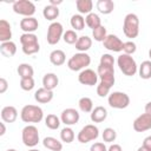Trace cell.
<instances>
[{
  "instance_id": "obj_46",
  "label": "cell",
  "mask_w": 151,
  "mask_h": 151,
  "mask_svg": "<svg viewBox=\"0 0 151 151\" xmlns=\"http://www.w3.org/2000/svg\"><path fill=\"white\" fill-rule=\"evenodd\" d=\"M144 111H145V113H147V114H150V116H151V101H149V103L145 105Z\"/></svg>"
},
{
  "instance_id": "obj_28",
  "label": "cell",
  "mask_w": 151,
  "mask_h": 151,
  "mask_svg": "<svg viewBox=\"0 0 151 151\" xmlns=\"http://www.w3.org/2000/svg\"><path fill=\"white\" fill-rule=\"evenodd\" d=\"M20 79H25V78H33V74H34V70L33 67L27 64V63H22L18 66V70H17Z\"/></svg>"
},
{
  "instance_id": "obj_35",
  "label": "cell",
  "mask_w": 151,
  "mask_h": 151,
  "mask_svg": "<svg viewBox=\"0 0 151 151\" xmlns=\"http://www.w3.org/2000/svg\"><path fill=\"white\" fill-rule=\"evenodd\" d=\"M20 42L21 46H29V45H35L38 42V37L34 33H24L20 35Z\"/></svg>"
},
{
  "instance_id": "obj_18",
  "label": "cell",
  "mask_w": 151,
  "mask_h": 151,
  "mask_svg": "<svg viewBox=\"0 0 151 151\" xmlns=\"http://www.w3.org/2000/svg\"><path fill=\"white\" fill-rule=\"evenodd\" d=\"M59 84V78L55 73H46L44 77H42V87L50 90V91H53Z\"/></svg>"
},
{
  "instance_id": "obj_10",
  "label": "cell",
  "mask_w": 151,
  "mask_h": 151,
  "mask_svg": "<svg viewBox=\"0 0 151 151\" xmlns=\"http://www.w3.org/2000/svg\"><path fill=\"white\" fill-rule=\"evenodd\" d=\"M64 35V27L60 22L58 21H54V22H51L50 26L47 27V35H46V39H47V42L50 45H55L59 42V40L63 38Z\"/></svg>"
},
{
  "instance_id": "obj_45",
  "label": "cell",
  "mask_w": 151,
  "mask_h": 151,
  "mask_svg": "<svg viewBox=\"0 0 151 151\" xmlns=\"http://www.w3.org/2000/svg\"><path fill=\"white\" fill-rule=\"evenodd\" d=\"M107 151H123V149L119 144H111L107 147Z\"/></svg>"
},
{
  "instance_id": "obj_38",
  "label": "cell",
  "mask_w": 151,
  "mask_h": 151,
  "mask_svg": "<svg viewBox=\"0 0 151 151\" xmlns=\"http://www.w3.org/2000/svg\"><path fill=\"white\" fill-rule=\"evenodd\" d=\"M101 137H103V140H104V142H106V143H112V142H114L116 138H117V132H116V130L112 129V127H106V129L103 131Z\"/></svg>"
},
{
  "instance_id": "obj_8",
  "label": "cell",
  "mask_w": 151,
  "mask_h": 151,
  "mask_svg": "<svg viewBox=\"0 0 151 151\" xmlns=\"http://www.w3.org/2000/svg\"><path fill=\"white\" fill-rule=\"evenodd\" d=\"M98 136H99V129L94 124H87L79 131V133L77 136V139H78L79 143L86 144L91 140L97 139Z\"/></svg>"
},
{
  "instance_id": "obj_34",
  "label": "cell",
  "mask_w": 151,
  "mask_h": 151,
  "mask_svg": "<svg viewBox=\"0 0 151 151\" xmlns=\"http://www.w3.org/2000/svg\"><path fill=\"white\" fill-rule=\"evenodd\" d=\"M60 123H61L60 118L57 114H53V113L47 114V117L45 118V125L51 130H57L60 126Z\"/></svg>"
},
{
  "instance_id": "obj_19",
  "label": "cell",
  "mask_w": 151,
  "mask_h": 151,
  "mask_svg": "<svg viewBox=\"0 0 151 151\" xmlns=\"http://www.w3.org/2000/svg\"><path fill=\"white\" fill-rule=\"evenodd\" d=\"M12 38V29H11V25L7 20L1 19L0 20V41L1 42H6V41H11Z\"/></svg>"
},
{
  "instance_id": "obj_7",
  "label": "cell",
  "mask_w": 151,
  "mask_h": 151,
  "mask_svg": "<svg viewBox=\"0 0 151 151\" xmlns=\"http://www.w3.org/2000/svg\"><path fill=\"white\" fill-rule=\"evenodd\" d=\"M21 139L24 145L28 147H34L39 143V131L34 125H26L21 131Z\"/></svg>"
},
{
  "instance_id": "obj_49",
  "label": "cell",
  "mask_w": 151,
  "mask_h": 151,
  "mask_svg": "<svg viewBox=\"0 0 151 151\" xmlns=\"http://www.w3.org/2000/svg\"><path fill=\"white\" fill-rule=\"evenodd\" d=\"M137 151H150V150H147L146 147H144V146L142 145V146H139V147L137 149Z\"/></svg>"
},
{
  "instance_id": "obj_16",
  "label": "cell",
  "mask_w": 151,
  "mask_h": 151,
  "mask_svg": "<svg viewBox=\"0 0 151 151\" xmlns=\"http://www.w3.org/2000/svg\"><path fill=\"white\" fill-rule=\"evenodd\" d=\"M1 119L4 123H14L18 118V110L14 106H5L1 110Z\"/></svg>"
},
{
  "instance_id": "obj_25",
  "label": "cell",
  "mask_w": 151,
  "mask_h": 151,
  "mask_svg": "<svg viewBox=\"0 0 151 151\" xmlns=\"http://www.w3.org/2000/svg\"><path fill=\"white\" fill-rule=\"evenodd\" d=\"M42 145L51 151H61L63 150V143L59 142L54 137H45L42 140Z\"/></svg>"
},
{
  "instance_id": "obj_29",
  "label": "cell",
  "mask_w": 151,
  "mask_h": 151,
  "mask_svg": "<svg viewBox=\"0 0 151 151\" xmlns=\"http://www.w3.org/2000/svg\"><path fill=\"white\" fill-rule=\"evenodd\" d=\"M85 22H86V25L93 31V29H96L97 27H99V26H101V19H100V17L97 14V13H90V14H87L86 17H85Z\"/></svg>"
},
{
  "instance_id": "obj_17",
  "label": "cell",
  "mask_w": 151,
  "mask_h": 151,
  "mask_svg": "<svg viewBox=\"0 0 151 151\" xmlns=\"http://www.w3.org/2000/svg\"><path fill=\"white\" fill-rule=\"evenodd\" d=\"M53 91H50L45 87H40L34 93V99L40 104H47L53 99Z\"/></svg>"
},
{
  "instance_id": "obj_41",
  "label": "cell",
  "mask_w": 151,
  "mask_h": 151,
  "mask_svg": "<svg viewBox=\"0 0 151 151\" xmlns=\"http://www.w3.org/2000/svg\"><path fill=\"white\" fill-rule=\"evenodd\" d=\"M99 64H103V65H107V66H114V59L111 54L109 53H105L100 57V63Z\"/></svg>"
},
{
  "instance_id": "obj_47",
  "label": "cell",
  "mask_w": 151,
  "mask_h": 151,
  "mask_svg": "<svg viewBox=\"0 0 151 151\" xmlns=\"http://www.w3.org/2000/svg\"><path fill=\"white\" fill-rule=\"evenodd\" d=\"M60 4H63V0H50V5L58 7V5H60Z\"/></svg>"
},
{
  "instance_id": "obj_39",
  "label": "cell",
  "mask_w": 151,
  "mask_h": 151,
  "mask_svg": "<svg viewBox=\"0 0 151 151\" xmlns=\"http://www.w3.org/2000/svg\"><path fill=\"white\" fill-rule=\"evenodd\" d=\"M34 79L33 78H25V79H20V87L24 91H31L34 88Z\"/></svg>"
},
{
  "instance_id": "obj_6",
  "label": "cell",
  "mask_w": 151,
  "mask_h": 151,
  "mask_svg": "<svg viewBox=\"0 0 151 151\" xmlns=\"http://www.w3.org/2000/svg\"><path fill=\"white\" fill-rule=\"evenodd\" d=\"M107 103L112 109L117 110H123L126 109L130 105V97L125 92L120 91H114L109 94L107 97Z\"/></svg>"
},
{
  "instance_id": "obj_40",
  "label": "cell",
  "mask_w": 151,
  "mask_h": 151,
  "mask_svg": "<svg viewBox=\"0 0 151 151\" xmlns=\"http://www.w3.org/2000/svg\"><path fill=\"white\" fill-rule=\"evenodd\" d=\"M136 51H137V46H136V44H134L132 40L124 42V45H123V52H124V54L131 55V54H133Z\"/></svg>"
},
{
  "instance_id": "obj_51",
  "label": "cell",
  "mask_w": 151,
  "mask_h": 151,
  "mask_svg": "<svg viewBox=\"0 0 151 151\" xmlns=\"http://www.w3.org/2000/svg\"><path fill=\"white\" fill-rule=\"evenodd\" d=\"M6 151H17L15 149H8V150H6Z\"/></svg>"
},
{
  "instance_id": "obj_37",
  "label": "cell",
  "mask_w": 151,
  "mask_h": 151,
  "mask_svg": "<svg viewBox=\"0 0 151 151\" xmlns=\"http://www.w3.org/2000/svg\"><path fill=\"white\" fill-rule=\"evenodd\" d=\"M78 35L76 33V31L73 29H67L66 32H64V35H63V39L66 44L68 45H76V42L78 41Z\"/></svg>"
},
{
  "instance_id": "obj_22",
  "label": "cell",
  "mask_w": 151,
  "mask_h": 151,
  "mask_svg": "<svg viewBox=\"0 0 151 151\" xmlns=\"http://www.w3.org/2000/svg\"><path fill=\"white\" fill-rule=\"evenodd\" d=\"M50 61L54 66H61L66 61V55L65 52L61 50H54L50 53Z\"/></svg>"
},
{
  "instance_id": "obj_2",
  "label": "cell",
  "mask_w": 151,
  "mask_h": 151,
  "mask_svg": "<svg viewBox=\"0 0 151 151\" xmlns=\"http://www.w3.org/2000/svg\"><path fill=\"white\" fill-rule=\"evenodd\" d=\"M20 118L24 123H39L44 118V111L38 105H25L21 109Z\"/></svg>"
},
{
  "instance_id": "obj_13",
  "label": "cell",
  "mask_w": 151,
  "mask_h": 151,
  "mask_svg": "<svg viewBox=\"0 0 151 151\" xmlns=\"http://www.w3.org/2000/svg\"><path fill=\"white\" fill-rule=\"evenodd\" d=\"M80 119V114L79 112L76 110V109H72V107H68V109H65L61 114H60V120L61 123H64L66 126H71V125H74L79 122Z\"/></svg>"
},
{
  "instance_id": "obj_5",
  "label": "cell",
  "mask_w": 151,
  "mask_h": 151,
  "mask_svg": "<svg viewBox=\"0 0 151 151\" xmlns=\"http://www.w3.org/2000/svg\"><path fill=\"white\" fill-rule=\"evenodd\" d=\"M90 64H91V57L86 52H78L68 59L67 67L71 71H83Z\"/></svg>"
},
{
  "instance_id": "obj_20",
  "label": "cell",
  "mask_w": 151,
  "mask_h": 151,
  "mask_svg": "<svg viewBox=\"0 0 151 151\" xmlns=\"http://www.w3.org/2000/svg\"><path fill=\"white\" fill-rule=\"evenodd\" d=\"M93 123H101L107 118V110L104 106H96L90 116Z\"/></svg>"
},
{
  "instance_id": "obj_4",
  "label": "cell",
  "mask_w": 151,
  "mask_h": 151,
  "mask_svg": "<svg viewBox=\"0 0 151 151\" xmlns=\"http://www.w3.org/2000/svg\"><path fill=\"white\" fill-rule=\"evenodd\" d=\"M117 64L119 70L127 77H132L138 72V65L136 63V60L127 54H120L117 59Z\"/></svg>"
},
{
  "instance_id": "obj_12",
  "label": "cell",
  "mask_w": 151,
  "mask_h": 151,
  "mask_svg": "<svg viewBox=\"0 0 151 151\" xmlns=\"http://www.w3.org/2000/svg\"><path fill=\"white\" fill-rule=\"evenodd\" d=\"M132 126L136 132H144L151 130V116L147 113H142L133 120Z\"/></svg>"
},
{
  "instance_id": "obj_24",
  "label": "cell",
  "mask_w": 151,
  "mask_h": 151,
  "mask_svg": "<svg viewBox=\"0 0 151 151\" xmlns=\"http://www.w3.org/2000/svg\"><path fill=\"white\" fill-rule=\"evenodd\" d=\"M96 6L101 14H110L114 9V2L112 0H98Z\"/></svg>"
},
{
  "instance_id": "obj_30",
  "label": "cell",
  "mask_w": 151,
  "mask_h": 151,
  "mask_svg": "<svg viewBox=\"0 0 151 151\" xmlns=\"http://www.w3.org/2000/svg\"><path fill=\"white\" fill-rule=\"evenodd\" d=\"M138 73L142 79H150L151 78V60H144L139 67H138Z\"/></svg>"
},
{
  "instance_id": "obj_27",
  "label": "cell",
  "mask_w": 151,
  "mask_h": 151,
  "mask_svg": "<svg viewBox=\"0 0 151 151\" xmlns=\"http://www.w3.org/2000/svg\"><path fill=\"white\" fill-rule=\"evenodd\" d=\"M92 46V39L88 35H81L78 38V41L76 42V48L79 52H86Z\"/></svg>"
},
{
  "instance_id": "obj_11",
  "label": "cell",
  "mask_w": 151,
  "mask_h": 151,
  "mask_svg": "<svg viewBox=\"0 0 151 151\" xmlns=\"http://www.w3.org/2000/svg\"><path fill=\"white\" fill-rule=\"evenodd\" d=\"M98 73L94 72L91 68H85L83 71H80L79 76H78V81L81 85H87V86H94L97 85L98 81Z\"/></svg>"
},
{
  "instance_id": "obj_44",
  "label": "cell",
  "mask_w": 151,
  "mask_h": 151,
  "mask_svg": "<svg viewBox=\"0 0 151 151\" xmlns=\"http://www.w3.org/2000/svg\"><path fill=\"white\" fill-rule=\"evenodd\" d=\"M143 146L151 151V136H147V137L144 138V140H143Z\"/></svg>"
},
{
  "instance_id": "obj_9",
  "label": "cell",
  "mask_w": 151,
  "mask_h": 151,
  "mask_svg": "<svg viewBox=\"0 0 151 151\" xmlns=\"http://www.w3.org/2000/svg\"><path fill=\"white\" fill-rule=\"evenodd\" d=\"M13 11L14 13L24 15L25 18L33 17L35 13V5L29 0H18L13 2Z\"/></svg>"
},
{
  "instance_id": "obj_50",
  "label": "cell",
  "mask_w": 151,
  "mask_h": 151,
  "mask_svg": "<svg viewBox=\"0 0 151 151\" xmlns=\"http://www.w3.org/2000/svg\"><path fill=\"white\" fill-rule=\"evenodd\" d=\"M149 57H150V60H151V48L149 50Z\"/></svg>"
},
{
  "instance_id": "obj_15",
  "label": "cell",
  "mask_w": 151,
  "mask_h": 151,
  "mask_svg": "<svg viewBox=\"0 0 151 151\" xmlns=\"http://www.w3.org/2000/svg\"><path fill=\"white\" fill-rule=\"evenodd\" d=\"M39 27V22L34 17L24 18L20 20V28L24 33H34Z\"/></svg>"
},
{
  "instance_id": "obj_31",
  "label": "cell",
  "mask_w": 151,
  "mask_h": 151,
  "mask_svg": "<svg viewBox=\"0 0 151 151\" xmlns=\"http://www.w3.org/2000/svg\"><path fill=\"white\" fill-rule=\"evenodd\" d=\"M70 24H71L72 28H74L76 31H81V29H84L86 22H85V18L81 14H73L71 17Z\"/></svg>"
},
{
  "instance_id": "obj_48",
  "label": "cell",
  "mask_w": 151,
  "mask_h": 151,
  "mask_svg": "<svg viewBox=\"0 0 151 151\" xmlns=\"http://www.w3.org/2000/svg\"><path fill=\"white\" fill-rule=\"evenodd\" d=\"M0 127H1V131H0V136H4L5 132H6V127H5V123H0Z\"/></svg>"
},
{
  "instance_id": "obj_32",
  "label": "cell",
  "mask_w": 151,
  "mask_h": 151,
  "mask_svg": "<svg viewBox=\"0 0 151 151\" xmlns=\"http://www.w3.org/2000/svg\"><path fill=\"white\" fill-rule=\"evenodd\" d=\"M78 106H79L80 111H83L85 113H91L93 110V101L88 97H81L78 101Z\"/></svg>"
},
{
  "instance_id": "obj_3",
  "label": "cell",
  "mask_w": 151,
  "mask_h": 151,
  "mask_svg": "<svg viewBox=\"0 0 151 151\" xmlns=\"http://www.w3.org/2000/svg\"><path fill=\"white\" fill-rule=\"evenodd\" d=\"M123 32L130 39L138 37V34H139V19H138L137 14L129 13L125 15L124 22H123Z\"/></svg>"
},
{
  "instance_id": "obj_14",
  "label": "cell",
  "mask_w": 151,
  "mask_h": 151,
  "mask_svg": "<svg viewBox=\"0 0 151 151\" xmlns=\"http://www.w3.org/2000/svg\"><path fill=\"white\" fill-rule=\"evenodd\" d=\"M103 45L106 50H109L111 52H122L124 42L116 34H107V37L103 41Z\"/></svg>"
},
{
  "instance_id": "obj_42",
  "label": "cell",
  "mask_w": 151,
  "mask_h": 151,
  "mask_svg": "<svg viewBox=\"0 0 151 151\" xmlns=\"http://www.w3.org/2000/svg\"><path fill=\"white\" fill-rule=\"evenodd\" d=\"M90 151H107V147L104 143H100V142H97V143H93L90 147Z\"/></svg>"
},
{
  "instance_id": "obj_26",
  "label": "cell",
  "mask_w": 151,
  "mask_h": 151,
  "mask_svg": "<svg viewBox=\"0 0 151 151\" xmlns=\"http://www.w3.org/2000/svg\"><path fill=\"white\" fill-rule=\"evenodd\" d=\"M76 7L79 12V14H90L93 9V2L91 0H77Z\"/></svg>"
},
{
  "instance_id": "obj_36",
  "label": "cell",
  "mask_w": 151,
  "mask_h": 151,
  "mask_svg": "<svg viewBox=\"0 0 151 151\" xmlns=\"http://www.w3.org/2000/svg\"><path fill=\"white\" fill-rule=\"evenodd\" d=\"M92 37H93V39L96 40V41H104L105 40V38L107 37V32H106V28H105V26H99V27H97L96 29H93L92 31Z\"/></svg>"
},
{
  "instance_id": "obj_33",
  "label": "cell",
  "mask_w": 151,
  "mask_h": 151,
  "mask_svg": "<svg viewBox=\"0 0 151 151\" xmlns=\"http://www.w3.org/2000/svg\"><path fill=\"white\" fill-rule=\"evenodd\" d=\"M74 138H76L74 131L70 126H65L60 131V139H61V142H64L66 144H70V143H72L74 140Z\"/></svg>"
},
{
  "instance_id": "obj_43",
  "label": "cell",
  "mask_w": 151,
  "mask_h": 151,
  "mask_svg": "<svg viewBox=\"0 0 151 151\" xmlns=\"http://www.w3.org/2000/svg\"><path fill=\"white\" fill-rule=\"evenodd\" d=\"M8 88V83L5 78H0V93H5Z\"/></svg>"
},
{
  "instance_id": "obj_1",
  "label": "cell",
  "mask_w": 151,
  "mask_h": 151,
  "mask_svg": "<svg viewBox=\"0 0 151 151\" xmlns=\"http://www.w3.org/2000/svg\"><path fill=\"white\" fill-rule=\"evenodd\" d=\"M97 73L100 79V83L97 86V94L104 98L110 94V90L114 85V67L99 64Z\"/></svg>"
},
{
  "instance_id": "obj_23",
  "label": "cell",
  "mask_w": 151,
  "mask_h": 151,
  "mask_svg": "<svg viewBox=\"0 0 151 151\" xmlns=\"http://www.w3.org/2000/svg\"><path fill=\"white\" fill-rule=\"evenodd\" d=\"M42 15L46 20L48 21H52L54 22V20L59 17V8L57 6H53V5H46L42 9Z\"/></svg>"
},
{
  "instance_id": "obj_52",
  "label": "cell",
  "mask_w": 151,
  "mask_h": 151,
  "mask_svg": "<svg viewBox=\"0 0 151 151\" xmlns=\"http://www.w3.org/2000/svg\"><path fill=\"white\" fill-rule=\"evenodd\" d=\"M28 151H40V150H37V149H31V150H28Z\"/></svg>"
},
{
  "instance_id": "obj_21",
  "label": "cell",
  "mask_w": 151,
  "mask_h": 151,
  "mask_svg": "<svg viewBox=\"0 0 151 151\" xmlns=\"http://www.w3.org/2000/svg\"><path fill=\"white\" fill-rule=\"evenodd\" d=\"M0 53L6 57V58H11L17 53V45L15 42L11 41H6V42H1L0 44Z\"/></svg>"
}]
</instances>
